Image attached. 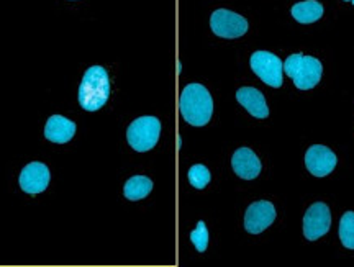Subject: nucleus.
Returning <instances> with one entry per match:
<instances>
[{"label": "nucleus", "instance_id": "20e7f679", "mask_svg": "<svg viewBox=\"0 0 354 267\" xmlns=\"http://www.w3.org/2000/svg\"><path fill=\"white\" fill-rule=\"evenodd\" d=\"M161 135V122L156 117H140L133 120L127 130L128 145L138 153L153 149Z\"/></svg>", "mask_w": 354, "mask_h": 267}, {"label": "nucleus", "instance_id": "1a4fd4ad", "mask_svg": "<svg viewBox=\"0 0 354 267\" xmlns=\"http://www.w3.org/2000/svg\"><path fill=\"white\" fill-rule=\"evenodd\" d=\"M50 169H48L46 164L43 163H30L26 164L20 174V187L21 190L30 195L41 194L48 189L50 185Z\"/></svg>", "mask_w": 354, "mask_h": 267}, {"label": "nucleus", "instance_id": "a211bd4d", "mask_svg": "<svg viewBox=\"0 0 354 267\" xmlns=\"http://www.w3.org/2000/svg\"><path fill=\"white\" fill-rule=\"evenodd\" d=\"M190 241L194 243L198 252L207 251V246H209V231H207V226L203 221H198L197 228L190 233Z\"/></svg>", "mask_w": 354, "mask_h": 267}, {"label": "nucleus", "instance_id": "f257e3e1", "mask_svg": "<svg viewBox=\"0 0 354 267\" xmlns=\"http://www.w3.org/2000/svg\"><path fill=\"white\" fill-rule=\"evenodd\" d=\"M179 109L183 118L192 127H205L214 113V100L202 84H189L180 93Z\"/></svg>", "mask_w": 354, "mask_h": 267}, {"label": "nucleus", "instance_id": "423d86ee", "mask_svg": "<svg viewBox=\"0 0 354 267\" xmlns=\"http://www.w3.org/2000/svg\"><path fill=\"white\" fill-rule=\"evenodd\" d=\"M210 26L216 37L227 39L240 38L248 31L246 19L232 10H227V8H218L212 13Z\"/></svg>", "mask_w": 354, "mask_h": 267}, {"label": "nucleus", "instance_id": "dca6fc26", "mask_svg": "<svg viewBox=\"0 0 354 267\" xmlns=\"http://www.w3.org/2000/svg\"><path fill=\"white\" fill-rule=\"evenodd\" d=\"M339 239L343 246L354 249V212H346L339 221Z\"/></svg>", "mask_w": 354, "mask_h": 267}, {"label": "nucleus", "instance_id": "7ed1b4c3", "mask_svg": "<svg viewBox=\"0 0 354 267\" xmlns=\"http://www.w3.org/2000/svg\"><path fill=\"white\" fill-rule=\"evenodd\" d=\"M286 74L294 81L295 87L300 91H310L320 82L322 62L317 57L304 55H290L284 62Z\"/></svg>", "mask_w": 354, "mask_h": 267}, {"label": "nucleus", "instance_id": "6ab92c4d", "mask_svg": "<svg viewBox=\"0 0 354 267\" xmlns=\"http://www.w3.org/2000/svg\"><path fill=\"white\" fill-rule=\"evenodd\" d=\"M348 2H351V3H354V0H348Z\"/></svg>", "mask_w": 354, "mask_h": 267}, {"label": "nucleus", "instance_id": "9b49d317", "mask_svg": "<svg viewBox=\"0 0 354 267\" xmlns=\"http://www.w3.org/2000/svg\"><path fill=\"white\" fill-rule=\"evenodd\" d=\"M232 166L236 176L245 181L256 179L261 172V161L258 156L254 154V151H251L250 148H240L234 151Z\"/></svg>", "mask_w": 354, "mask_h": 267}, {"label": "nucleus", "instance_id": "f3484780", "mask_svg": "<svg viewBox=\"0 0 354 267\" xmlns=\"http://www.w3.org/2000/svg\"><path fill=\"white\" fill-rule=\"evenodd\" d=\"M187 176H189L190 185H194L198 190L205 189V187L209 185L210 179H212L210 171L205 166H203V164H196V166L190 167Z\"/></svg>", "mask_w": 354, "mask_h": 267}, {"label": "nucleus", "instance_id": "6e6552de", "mask_svg": "<svg viewBox=\"0 0 354 267\" xmlns=\"http://www.w3.org/2000/svg\"><path fill=\"white\" fill-rule=\"evenodd\" d=\"M276 220V208L271 202L266 200H259V202L251 203L248 207L245 215V228L248 233L259 234L263 233L266 228H269Z\"/></svg>", "mask_w": 354, "mask_h": 267}, {"label": "nucleus", "instance_id": "f03ea898", "mask_svg": "<svg viewBox=\"0 0 354 267\" xmlns=\"http://www.w3.org/2000/svg\"><path fill=\"white\" fill-rule=\"evenodd\" d=\"M110 95V81L107 69L92 66L84 73L79 86V104L87 112H97L107 104Z\"/></svg>", "mask_w": 354, "mask_h": 267}, {"label": "nucleus", "instance_id": "2eb2a0df", "mask_svg": "<svg viewBox=\"0 0 354 267\" xmlns=\"http://www.w3.org/2000/svg\"><path fill=\"white\" fill-rule=\"evenodd\" d=\"M151 190H153V182L149 177L133 176L131 179L127 181L125 190H123V192H125V197L128 200L135 202V200H141V199L148 197Z\"/></svg>", "mask_w": 354, "mask_h": 267}, {"label": "nucleus", "instance_id": "ddd939ff", "mask_svg": "<svg viewBox=\"0 0 354 267\" xmlns=\"http://www.w3.org/2000/svg\"><path fill=\"white\" fill-rule=\"evenodd\" d=\"M236 100L256 118H268L269 109L263 92L254 87H241L236 92Z\"/></svg>", "mask_w": 354, "mask_h": 267}, {"label": "nucleus", "instance_id": "9d476101", "mask_svg": "<svg viewBox=\"0 0 354 267\" xmlns=\"http://www.w3.org/2000/svg\"><path fill=\"white\" fill-rule=\"evenodd\" d=\"M305 166H307L310 174L325 177L330 172H333L336 167V154L326 146L313 145L305 153Z\"/></svg>", "mask_w": 354, "mask_h": 267}, {"label": "nucleus", "instance_id": "39448f33", "mask_svg": "<svg viewBox=\"0 0 354 267\" xmlns=\"http://www.w3.org/2000/svg\"><path fill=\"white\" fill-rule=\"evenodd\" d=\"M251 69L253 73L264 84L271 87H281L282 86V71H284V64L279 59L276 55L269 51H256L251 56Z\"/></svg>", "mask_w": 354, "mask_h": 267}, {"label": "nucleus", "instance_id": "0eeeda50", "mask_svg": "<svg viewBox=\"0 0 354 267\" xmlns=\"http://www.w3.org/2000/svg\"><path fill=\"white\" fill-rule=\"evenodd\" d=\"M331 226V213L326 203L317 202L305 212L304 217V234L308 241H317L325 237Z\"/></svg>", "mask_w": 354, "mask_h": 267}, {"label": "nucleus", "instance_id": "f8f14e48", "mask_svg": "<svg viewBox=\"0 0 354 267\" xmlns=\"http://www.w3.org/2000/svg\"><path fill=\"white\" fill-rule=\"evenodd\" d=\"M74 135H76V123L71 122L66 117H61V115H53L46 122V127H44L46 140L56 145L68 143V141L73 140Z\"/></svg>", "mask_w": 354, "mask_h": 267}, {"label": "nucleus", "instance_id": "4468645a", "mask_svg": "<svg viewBox=\"0 0 354 267\" xmlns=\"http://www.w3.org/2000/svg\"><path fill=\"white\" fill-rule=\"evenodd\" d=\"M323 15V6L317 0H305L299 2L292 7V17L299 21V24H313V21L320 20Z\"/></svg>", "mask_w": 354, "mask_h": 267}]
</instances>
